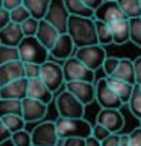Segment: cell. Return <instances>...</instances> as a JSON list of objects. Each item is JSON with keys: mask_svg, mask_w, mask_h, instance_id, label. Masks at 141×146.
Here are the masks:
<instances>
[{"mask_svg": "<svg viewBox=\"0 0 141 146\" xmlns=\"http://www.w3.org/2000/svg\"><path fill=\"white\" fill-rule=\"evenodd\" d=\"M67 34L73 38L76 47H84V46H91L99 43L94 17L70 15Z\"/></svg>", "mask_w": 141, "mask_h": 146, "instance_id": "1", "label": "cell"}, {"mask_svg": "<svg viewBox=\"0 0 141 146\" xmlns=\"http://www.w3.org/2000/svg\"><path fill=\"white\" fill-rule=\"evenodd\" d=\"M58 134L61 139H68V137H82L86 139L93 134V125L85 120L84 117H61L56 120Z\"/></svg>", "mask_w": 141, "mask_h": 146, "instance_id": "2", "label": "cell"}, {"mask_svg": "<svg viewBox=\"0 0 141 146\" xmlns=\"http://www.w3.org/2000/svg\"><path fill=\"white\" fill-rule=\"evenodd\" d=\"M18 50H20V59L23 62L44 64L50 56V50L36 36H24L18 44Z\"/></svg>", "mask_w": 141, "mask_h": 146, "instance_id": "3", "label": "cell"}, {"mask_svg": "<svg viewBox=\"0 0 141 146\" xmlns=\"http://www.w3.org/2000/svg\"><path fill=\"white\" fill-rule=\"evenodd\" d=\"M74 56L80 59L85 66H88L91 70H99L100 67H103L105 59L108 58L106 50L102 44H91V46H84V47H76Z\"/></svg>", "mask_w": 141, "mask_h": 146, "instance_id": "4", "label": "cell"}, {"mask_svg": "<svg viewBox=\"0 0 141 146\" xmlns=\"http://www.w3.org/2000/svg\"><path fill=\"white\" fill-rule=\"evenodd\" d=\"M56 110L61 117H84L85 105L73 93L64 90L56 98Z\"/></svg>", "mask_w": 141, "mask_h": 146, "instance_id": "5", "label": "cell"}, {"mask_svg": "<svg viewBox=\"0 0 141 146\" xmlns=\"http://www.w3.org/2000/svg\"><path fill=\"white\" fill-rule=\"evenodd\" d=\"M64 79L65 82L70 81H88L94 82L96 79V73L94 70H91L88 66H85L80 59H77L76 56H71L65 59L64 62Z\"/></svg>", "mask_w": 141, "mask_h": 146, "instance_id": "6", "label": "cell"}, {"mask_svg": "<svg viewBox=\"0 0 141 146\" xmlns=\"http://www.w3.org/2000/svg\"><path fill=\"white\" fill-rule=\"evenodd\" d=\"M59 134L56 122H41L32 129V145L34 146H58Z\"/></svg>", "mask_w": 141, "mask_h": 146, "instance_id": "7", "label": "cell"}, {"mask_svg": "<svg viewBox=\"0 0 141 146\" xmlns=\"http://www.w3.org/2000/svg\"><path fill=\"white\" fill-rule=\"evenodd\" d=\"M96 100L100 105V108H115L120 110L123 105V100L120 99L112 87L109 85L108 78H102L96 82Z\"/></svg>", "mask_w": 141, "mask_h": 146, "instance_id": "8", "label": "cell"}, {"mask_svg": "<svg viewBox=\"0 0 141 146\" xmlns=\"http://www.w3.org/2000/svg\"><path fill=\"white\" fill-rule=\"evenodd\" d=\"M44 20H47L50 25H53L61 34H67L70 12L65 6V2L64 0H52Z\"/></svg>", "mask_w": 141, "mask_h": 146, "instance_id": "9", "label": "cell"}, {"mask_svg": "<svg viewBox=\"0 0 141 146\" xmlns=\"http://www.w3.org/2000/svg\"><path fill=\"white\" fill-rule=\"evenodd\" d=\"M40 78L53 93L58 91L65 84V79H64V67L56 61H49L47 59L44 64H41Z\"/></svg>", "mask_w": 141, "mask_h": 146, "instance_id": "10", "label": "cell"}, {"mask_svg": "<svg viewBox=\"0 0 141 146\" xmlns=\"http://www.w3.org/2000/svg\"><path fill=\"white\" fill-rule=\"evenodd\" d=\"M65 90L73 93L84 105H90L96 100V84L88 81H70L65 82Z\"/></svg>", "mask_w": 141, "mask_h": 146, "instance_id": "11", "label": "cell"}, {"mask_svg": "<svg viewBox=\"0 0 141 146\" xmlns=\"http://www.w3.org/2000/svg\"><path fill=\"white\" fill-rule=\"evenodd\" d=\"M126 15L123 14L118 0H105L100 6L94 11V18L105 23H114L120 18H125Z\"/></svg>", "mask_w": 141, "mask_h": 146, "instance_id": "12", "label": "cell"}, {"mask_svg": "<svg viewBox=\"0 0 141 146\" xmlns=\"http://www.w3.org/2000/svg\"><path fill=\"white\" fill-rule=\"evenodd\" d=\"M97 123L108 128L111 132H120L125 126V117H123L120 110L102 108L97 114Z\"/></svg>", "mask_w": 141, "mask_h": 146, "instance_id": "13", "label": "cell"}, {"mask_svg": "<svg viewBox=\"0 0 141 146\" xmlns=\"http://www.w3.org/2000/svg\"><path fill=\"white\" fill-rule=\"evenodd\" d=\"M21 104H23V117L27 123L43 120L44 116L47 114V104L41 102L38 99L27 96L21 100Z\"/></svg>", "mask_w": 141, "mask_h": 146, "instance_id": "14", "label": "cell"}, {"mask_svg": "<svg viewBox=\"0 0 141 146\" xmlns=\"http://www.w3.org/2000/svg\"><path fill=\"white\" fill-rule=\"evenodd\" d=\"M76 50V44L68 34H61L55 46L50 49V56L55 61H65L71 58L73 52Z\"/></svg>", "mask_w": 141, "mask_h": 146, "instance_id": "15", "label": "cell"}, {"mask_svg": "<svg viewBox=\"0 0 141 146\" xmlns=\"http://www.w3.org/2000/svg\"><path fill=\"white\" fill-rule=\"evenodd\" d=\"M21 78H26L24 62H23L21 59L9 61V62H5L0 66V87L6 85L12 81L21 79Z\"/></svg>", "mask_w": 141, "mask_h": 146, "instance_id": "16", "label": "cell"}, {"mask_svg": "<svg viewBox=\"0 0 141 146\" xmlns=\"http://www.w3.org/2000/svg\"><path fill=\"white\" fill-rule=\"evenodd\" d=\"M27 78H21V79L12 81L6 85L0 87V98L2 99H18L23 100L27 98Z\"/></svg>", "mask_w": 141, "mask_h": 146, "instance_id": "17", "label": "cell"}, {"mask_svg": "<svg viewBox=\"0 0 141 146\" xmlns=\"http://www.w3.org/2000/svg\"><path fill=\"white\" fill-rule=\"evenodd\" d=\"M27 96L34 99H38L44 104H50L53 100V91L43 82L41 78H34L27 82Z\"/></svg>", "mask_w": 141, "mask_h": 146, "instance_id": "18", "label": "cell"}, {"mask_svg": "<svg viewBox=\"0 0 141 146\" xmlns=\"http://www.w3.org/2000/svg\"><path fill=\"white\" fill-rule=\"evenodd\" d=\"M23 38H24V34H23L21 25H18V23L9 21L0 31V44L18 47V44L23 41Z\"/></svg>", "mask_w": 141, "mask_h": 146, "instance_id": "19", "label": "cell"}, {"mask_svg": "<svg viewBox=\"0 0 141 146\" xmlns=\"http://www.w3.org/2000/svg\"><path fill=\"white\" fill-rule=\"evenodd\" d=\"M59 35H61V32H59L56 27L53 25H50L47 20H40V26H38V32H36V38H38L41 43H43L45 47L49 50L55 46V43L58 41Z\"/></svg>", "mask_w": 141, "mask_h": 146, "instance_id": "20", "label": "cell"}, {"mask_svg": "<svg viewBox=\"0 0 141 146\" xmlns=\"http://www.w3.org/2000/svg\"><path fill=\"white\" fill-rule=\"evenodd\" d=\"M111 29L114 36V44L121 46L127 41H130V20L127 17L111 23Z\"/></svg>", "mask_w": 141, "mask_h": 146, "instance_id": "21", "label": "cell"}, {"mask_svg": "<svg viewBox=\"0 0 141 146\" xmlns=\"http://www.w3.org/2000/svg\"><path fill=\"white\" fill-rule=\"evenodd\" d=\"M112 78L126 81L129 84H136V75H135V62L130 61L129 58H120V62L114 72Z\"/></svg>", "mask_w": 141, "mask_h": 146, "instance_id": "22", "label": "cell"}, {"mask_svg": "<svg viewBox=\"0 0 141 146\" xmlns=\"http://www.w3.org/2000/svg\"><path fill=\"white\" fill-rule=\"evenodd\" d=\"M108 81H109V85L112 87V90L120 96V99L123 100V104H129L130 100V96L134 93V88L135 85L134 84H129L126 81H121V79H117V78H112V76H106Z\"/></svg>", "mask_w": 141, "mask_h": 146, "instance_id": "23", "label": "cell"}, {"mask_svg": "<svg viewBox=\"0 0 141 146\" xmlns=\"http://www.w3.org/2000/svg\"><path fill=\"white\" fill-rule=\"evenodd\" d=\"M50 2L52 0H23V5L29 9L32 17L38 18V20H43L45 17V14H47Z\"/></svg>", "mask_w": 141, "mask_h": 146, "instance_id": "24", "label": "cell"}, {"mask_svg": "<svg viewBox=\"0 0 141 146\" xmlns=\"http://www.w3.org/2000/svg\"><path fill=\"white\" fill-rule=\"evenodd\" d=\"M70 15L77 17H94V11L90 9L82 0H64Z\"/></svg>", "mask_w": 141, "mask_h": 146, "instance_id": "25", "label": "cell"}, {"mask_svg": "<svg viewBox=\"0 0 141 146\" xmlns=\"http://www.w3.org/2000/svg\"><path fill=\"white\" fill-rule=\"evenodd\" d=\"M8 114H21L23 116V104L18 99H2L0 98V119Z\"/></svg>", "mask_w": 141, "mask_h": 146, "instance_id": "26", "label": "cell"}, {"mask_svg": "<svg viewBox=\"0 0 141 146\" xmlns=\"http://www.w3.org/2000/svg\"><path fill=\"white\" fill-rule=\"evenodd\" d=\"M96 31H97V38H99V44L106 46L114 43V36H112V29L109 23L96 20Z\"/></svg>", "mask_w": 141, "mask_h": 146, "instance_id": "27", "label": "cell"}, {"mask_svg": "<svg viewBox=\"0 0 141 146\" xmlns=\"http://www.w3.org/2000/svg\"><path fill=\"white\" fill-rule=\"evenodd\" d=\"M123 14L127 18L141 17V3L140 0H118Z\"/></svg>", "mask_w": 141, "mask_h": 146, "instance_id": "28", "label": "cell"}, {"mask_svg": "<svg viewBox=\"0 0 141 146\" xmlns=\"http://www.w3.org/2000/svg\"><path fill=\"white\" fill-rule=\"evenodd\" d=\"M2 120H3L5 125L11 129V132H17L20 129H24V126L27 123L21 114H8V116L2 117Z\"/></svg>", "mask_w": 141, "mask_h": 146, "instance_id": "29", "label": "cell"}, {"mask_svg": "<svg viewBox=\"0 0 141 146\" xmlns=\"http://www.w3.org/2000/svg\"><path fill=\"white\" fill-rule=\"evenodd\" d=\"M129 110H130V113L134 114L136 119L141 120V85L140 84L135 85L134 93H132V96H130Z\"/></svg>", "mask_w": 141, "mask_h": 146, "instance_id": "30", "label": "cell"}, {"mask_svg": "<svg viewBox=\"0 0 141 146\" xmlns=\"http://www.w3.org/2000/svg\"><path fill=\"white\" fill-rule=\"evenodd\" d=\"M17 59H20V50H18V47L0 44V66L9 61H17Z\"/></svg>", "mask_w": 141, "mask_h": 146, "instance_id": "31", "label": "cell"}, {"mask_svg": "<svg viewBox=\"0 0 141 146\" xmlns=\"http://www.w3.org/2000/svg\"><path fill=\"white\" fill-rule=\"evenodd\" d=\"M130 20V41L141 49V17L129 18Z\"/></svg>", "mask_w": 141, "mask_h": 146, "instance_id": "32", "label": "cell"}, {"mask_svg": "<svg viewBox=\"0 0 141 146\" xmlns=\"http://www.w3.org/2000/svg\"><path fill=\"white\" fill-rule=\"evenodd\" d=\"M12 141L15 146H34L32 145V132H27L26 129H20L17 132H12Z\"/></svg>", "mask_w": 141, "mask_h": 146, "instance_id": "33", "label": "cell"}, {"mask_svg": "<svg viewBox=\"0 0 141 146\" xmlns=\"http://www.w3.org/2000/svg\"><path fill=\"white\" fill-rule=\"evenodd\" d=\"M38 26H40V20L32 15L27 20H24L21 23V29H23L24 36H35L36 32H38Z\"/></svg>", "mask_w": 141, "mask_h": 146, "instance_id": "34", "label": "cell"}, {"mask_svg": "<svg viewBox=\"0 0 141 146\" xmlns=\"http://www.w3.org/2000/svg\"><path fill=\"white\" fill-rule=\"evenodd\" d=\"M29 17H30V12L24 5H21V6H18V8L14 9V11H11V21L18 23V25H21V23L24 20H27Z\"/></svg>", "mask_w": 141, "mask_h": 146, "instance_id": "35", "label": "cell"}, {"mask_svg": "<svg viewBox=\"0 0 141 146\" xmlns=\"http://www.w3.org/2000/svg\"><path fill=\"white\" fill-rule=\"evenodd\" d=\"M24 73H26V78H27V79L40 78V73H41V64L24 62Z\"/></svg>", "mask_w": 141, "mask_h": 146, "instance_id": "36", "label": "cell"}, {"mask_svg": "<svg viewBox=\"0 0 141 146\" xmlns=\"http://www.w3.org/2000/svg\"><path fill=\"white\" fill-rule=\"evenodd\" d=\"M118 62H120V58H114V56H108L105 59L103 62V72L106 73V76H112L114 72H115V68L118 66Z\"/></svg>", "mask_w": 141, "mask_h": 146, "instance_id": "37", "label": "cell"}, {"mask_svg": "<svg viewBox=\"0 0 141 146\" xmlns=\"http://www.w3.org/2000/svg\"><path fill=\"white\" fill-rule=\"evenodd\" d=\"M112 132L108 129V128H105L103 125H100V123H96V125H93V135L96 137V139H99L100 141H103L106 137H109Z\"/></svg>", "mask_w": 141, "mask_h": 146, "instance_id": "38", "label": "cell"}, {"mask_svg": "<svg viewBox=\"0 0 141 146\" xmlns=\"http://www.w3.org/2000/svg\"><path fill=\"white\" fill-rule=\"evenodd\" d=\"M129 139H130V146H141V126L135 128V129L130 132Z\"/></svg>", "mask_w": 141, "mask_h": 146, "instance_id": "39", "label": "cell"}, {"mask_svg": "<svg viewBox=\"0 0 141 146\" xmlns=\"http://www.w3.org/2000/svg\"><path fill=\"white\" fill-rule=\"evenodd\" d=\"M102 146H120V135L117 132H112L111 135L102 141Z\"/></svg>", "mask_w": 141, "mask_h": 146, "instance_id": "40", "label": "cell"}, {"mask_svg": "<svg viewBox=\"0 0 141 146\" xmlns=\"http://www.w3.org/2000/svg\"><path fill=\"white\" fill-rule=\"evenodd\" d=\"M62 146H85V139H82V137H68V139H64Z\"/></svg>", "mask_w": 141, "mask_h": 146, "instance_id": "41", "label": "cell"}, {"mask_svg": "<svg viewBox=\"0 0 141 146\" xmlns=\"http://www.w3.org/2000/svg\"><path fill=\"white\" fill-rule=\"evenodd\" d=\"M11 21V12L6 11L3 6H0V31Z\"/></svg>", "mask_w": 141, "mask_h": 146, "instance_id": "42", "label": "cell"}, {"mask_svg": "<svg viewBox=\"0 0 141 146\" xmlns=\"http://www.w3.org/2000/svg\"><path fill=\"white\" fill-rule=\"evenodd\" d=\"M11 137H12L11 129H9V128L3 123L2 119H0V143L5 141V140H8V139H11Z\"/></svg>", "mask_w": 141, "mask_h": 146, "instance_id": "43", "label": "cell"}, {"mask_svg": "<svg viewBox=\"0 0 141 146\" xmlns=\"http://www.w3.org/2000/svg\"><path fill=\"white\" fill-rule=\"evenodd\" d=\"M23 5V0H3V3H2V6L6 9V11H14L15 8L18 6H21Z\"/></svg>", "mask_w": 141, "mask_h": 146, "instance_id": "44", "label": "cell"}, {"mask_svg": "<svg viewBox=\"0 0 141 146\" xmlns=\"http://www.w3.org/2000/svg\"><path fill=\"white\" fill-rule=\"evenodd\" d=\"M135 75H136V84L141 85V56L135 59Z\"/></svg>", "mask_w": 141, "mask_h": 146, "instance_id": "45", "label": "cell"}, {"mask_svg": "<svg viewBox=\"0 0 141 146\" xmlns=\"http://www.w3.org/2000/svg\"><path fill=\"white\" fill-rule=\"evenodd\" d=\"M82 2H84L86 6H88L90 9H93V11H96V9H97L100 5H102L105 0H82Z\"/></svg>", "mask_w": 141, "mask_h": 146, "instance_id": "46", "label": "cell"}, {"mask_svg": "<svg viewBox=\"0 0 141 146\" xmlns=\"http://www.w3.org/2000/svg\"><path fill=\"white\" fill-rule=\"evenodd\" d=\"M85 146H102V141H100L99 139H96V137L91 134L90 137L85 139Z\"/></svg>", "mask_w": 141, "mask_h": 146, "instance_id": "47", "label": "cell"}, {"mask_svg": "<svg viewBox=\"0 0 141 146\" xmlns=\"http://www.w3.org/2000/svg\"><path fill=\"white\" fill-rule=\"evenodd\" d=\"M120 146H130L129 134H123V135H120Z\"/></svg>", "mask_w": 141, "mask_h": 146, "instance_id": "48", "label": "cell"}, {"mask_svg": "<svg viewBox=\"0 0 141 146\" xmlns=\"http://www.w3.org/2000/svg\"><path fill=\"white\" fill-rule=\"evenodd\" d=\"M0 146H15V145H14V141H12V139H8V140H5V141H2V143H0Z\"/></svg>", "mask_w": 141, "mask_h": 146, "instance_id": "49", "label": "cell"}, {"mask_svg": "<svg viewBox=\"0 0 141 146\" xmlns=\"http://www.w3.org/2000/svg\"><path fill=\"white\" fill-rule=\"evenodd\" d=\"M2 3H3V0H0V6H2Z\"/></svg>", "mask_w": 141, "mask_h": 146, "instance_id": "50", "label": "cell"}, {"mask_svg": "<svg viewBox=\"0 0 141 146\" xmlns=\"http://www.w3.org/2000/svg\"><path fill=\"white\" fill-rule=\"evenodd\" d=\"M140 3H141V0H140Z\"/></svg>", "mask_w": 141, "mask_h": 146, "instance_id": "51", "label": "cell"}]
</instances>
